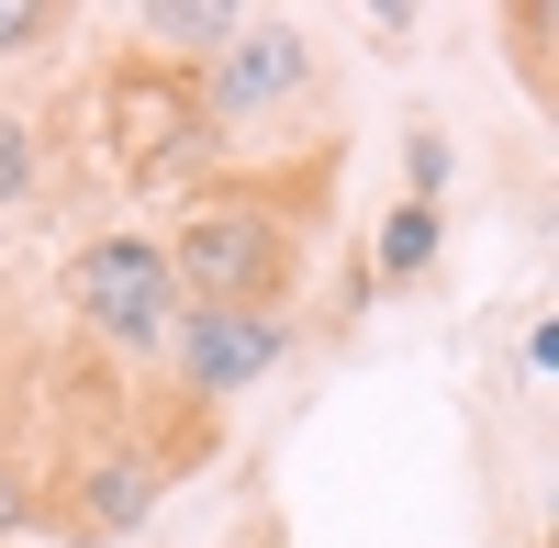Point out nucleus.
<instances>
[{
	"mask_svg": "<svg viewBox=\"0 0 559 548\" xmlns=\"http://www.w3.org/2000/svg\"><path fill=\"white\" fill-rule=\"evenodd\" d=\"M324 191L336 146H313V168H213L202 191H179V224L157 236L179 302H292L324 236Z\"/></svg>",
	"mask_w": 559,
	"mask_h": 548,
	"instance_id": "1",
	"label": "nucleus"
},
{
	"mask_svg": "<svg viewBox=\"0 0 559 548\" xmlns=\"http://www.w3.org/2000/svg\"><path fill=\"white\" fill-rule=\"evenodd\" d=\"M57 291H68L79 336L102 347V358L157 370V347H168V325H179V281H168V258H157L146 224H102V236H79L68 269H57Z\"/></svg>",
	"mask_w": 559,
	"mask_h": 548,
	"instance_id": "2",
	"label": "nucleus"
},
{
	"mask_svg": "<svg viewBox=\"0 0 559 548\" xmlns=\"http://www.w3.org/2000/svg\"><path fill=\"white\" fill-rule=\"evenodd\" d=\"M213 146H224V134L202 123L191 68H168V57H123V68L102 79V157L134 179V191H202Z\"/></svg>",
	"mask_w": 559,
	"mask_h": 548,
	"instance_id": "3",
	"label": "nucleus"
},
{
	"mask_svg": "<svg viewBox=\"0 0 559 548\" xmlns=\"http://www.w3.org/2000/svg\"><path fill=\"white\" fill-rule=\"evenodd\" d=\"M191 90H202L213 134H269L313 102V34L292 12H236V34L191 68Z\"/></svg>",
	"mask_w": 559,
	"mask_h": 548,
	"instance_id": "4",
	"label": "nucleus"
},
{
	"mask_svg": "<svg viewBox=\"0 0 559 548\" xmlns=\"http://www.w3.org/2000/svg\"><path fill=\"white\" fill-rule=\"evenodd\" d=\"M292 347H302V313H292V302H179L157 370H168L179 403H236V392H258Z\"/></svg>",
	"mask_w": 559,
	"mask_h": 548,
	"instance_id": "5",
	"label": "nucleus"
},
{
	"mask_svg": "<svg viewBox=\"0 0 559 548\" xmlns=\"http://www.w3.org/2000/svg\"><path fill=\"white\" fill-rule=\"evenodd\" d=\"M68 537H134L157 504H168V460H146V448H90V460H68Z\"/></svg>",
	"mask_w": 559,
	"mask_h": 548,
	"instance_id": "6",
	"label": "nucleus"
},
{
	"mask_svg": "<svg viewBox=\"0 0 559 548\" xmlns=\"http://www.w3.org/2000/svg\"><path fill=\"white\" fill-rule=\"evenodd\" d=\"M437 258H448V213L437 202H392L381 224H369V281L381 291H414Z\"/></svg>",
	"mask_w": 559,
	"mask_h": 548,
	"instance_id": "7",
	"label": "nucleus"
},
{
	"mask_svg": "<svg viewBox=\"0 0 559 548\" xmlns=\"http://www.w3.org/2000/svg\"><path fill=\"white\" fill-rule=\"evenodd\" d=\"M134 34H157L168 68H202L213 45L236 34V0H146V12H134Z\"/></svg>",
	"mask_w": 559,
	"mask_h": 548,
	"instance_id": "8",
	"label": "nucleus"
},
{
	"mask_svg": "<svg viewBox=\"0 0 559 548\" xmlns=\"http://www.w3.org/2000/svg\"><path fill=\"white\" fill-rule=\"evenodd\" d=\"M45 191V123L34 112H0V213H23Z\"/></svg>",
	"mask_w": 559,
	"mask_h": 548,
	"instance_id": "9",
	"label": "nucleus"
},
{
	"mask_svg": "<svg viewBox=\"0 0 559 548\" xmlns=\"http://www.w3.org/2000/svg\"><path fill=\"white\" fill-rule=\"evenodd\" d=\"M448 179H459L448 123H403V202H437V213H448Z\"/></svg>",
	"mask_w": 559,
	"mask_h": 548,
	"instance_id": "10",
	"label": "nucleus"
},
{
	"mask_svg": "<svg viewBox=\"0 0 559 548\" xmlns=\"http://www.w3.org/2000/svg\"><path fill=\"white\" fill-rule=\"evenodd\" d=\"M68 34V12L57 0H0V68H23V57H45V45Z\"/></svg>",
	"mask_w": 559,
	"mask_h": 548,
	"instance_id": "11",
	"label": "nucleus"
},
{
	"mask_svg": "<svg viewBox=\"0 0 559 548\" xmlns=\"http://www.w3.org/2000/svg\"><path fill=\"white\" fill-rule=\"evenodd\" d=\"M34 515H45L34 460H23V448H0V548H12V537H34Z\"/></svg>",
	"mask_w": 559,
	"mask_h": 548,
	"instance_id": "12",
	"label": "nucleus"
},
{
	"mask_svg": "<svg viewBox=\"0 0 559 548\" xmlns=\"http://www.w3.org/2000/svg\"><path fill=\"white\" fill-rule=\"evenodd\" d=\"M369 34H381V57H403V45H414V23H426V12H414V0H369V12H358Z\"/></svg>",
	"mask_w": 559,
	"mask_h": 548,
	"instance_id": "13",
	"label": "nucleus"
},
{
	"mask_svg": "<svg viewBox=\"0 0 559 548\" xmlns=\"http://www.w3.org/2000/svg\"><path fill=\"white\" fill-rule=\"evenodd\" d=\"M548 370H559V325L537 313V325H526V381H548Z\"/></svg>",
	"mask_w": 559,
	"mask_h": 548,
	"instance_id": "14",
	"label": "nucleus"
}]
</instances>
